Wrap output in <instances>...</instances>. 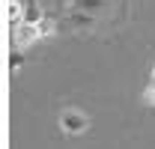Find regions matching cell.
Listing matches in <instances>:
<instances>
[{"label":"cell","instance_id":"obj_1","mask_svg":"<svg viewBox=\"0 0 155 149\" xmlns=\"http://www.w3.org/2000/svg\"><path fill=\"white\" fill-rule=\"evenodd\" d=\"M60 128L66 131V134H84V131L90 128V119L81 111H63L60 113Z\"/></svg>","mask_w":155,"mask_h":149},{"label":"cell","instance_id":"obj_2","mask_svg":"<svg viewBox=\"0 0 155 149\" xmlns=\"http://www.w3.org/2000/svg\"><path fill=\"white\" fill-rule=\"evenodd\" d=\"M36 36H42L36 24H15V42L18 45H30Z\"/></svg>","mask_w":155,"mask_h":149},{"label":"cell","instance_id":"obj_3","mask_svg":"<svg viewBox=\"0 0 155 149\" xmlns=\"http://www.w3.org/2000/svg\"><path fill=\"white\" fill-rule=\"evenodd\" d=\"M39 21H45L39 3L36 0H27V3H24V18H21V24H39Z\"/></svg>","mask_w":155,"mask_h":149},{"label":"cell","instance_id":"obj_4","mask_svg":"<svg viewBox=\"0 0 155 149\" xmlns=\"http://www.w3.org/2000/svg\"><path fill=\"white\" fill-rule=\"evenodd\" d=\"M146 101H149V104H155V84L146 90Z\"/></svg>","mask_w":155,"mask_h":149},{"label":"cell","instance_id":"obj_5","mask_svg":"<svg viewBox=\"0 0 155 149\" xmlns=\"http://www.w3.org/2000/svg\"><path fill=\"white\" fill-rule=\"evenodd\" d=\"M152 84H155V66H152Z\"/></svg>","mask_w":155,"mask_h":149}]
</instances>
